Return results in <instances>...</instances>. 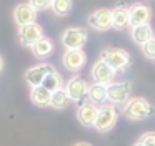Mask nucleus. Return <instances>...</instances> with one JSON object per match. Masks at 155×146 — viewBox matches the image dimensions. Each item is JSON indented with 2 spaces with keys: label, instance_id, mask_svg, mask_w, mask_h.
I'll use <instances>...</instances> for the list:
<instances>
[{
  "label": "nucleus",
  "instance_id": "obj_1",
  "mask_svg": "<svg viewBox=\"0 0 155 146\" xmlns=\"http://www.w3.org/2000/svg\"><path fill=\"white\" fill-rule=\"evenodd\" d=\"M155 113V108L143 96H130L127 103H124V116L134 121H140Z\"/></svg>",
  "mask_w": 155,
  "mask_h": 146
},
{
  "label": "nucleus",
  "instance_id": "obj_2",
  "mask_svg": "<svg viewBox=\"0 0 155 146\" xmlns=\"http://www.w3.org/2000/svg\"><path fill=\"white\" fill-rule=\"evenodd\" d=\"M100 58L104 60L105 63L112 66L115 71H120V70H125L128 65H130V53L124 48H115V46H108L104 52L100 53Z\"/></svg>",
  "mask_w": 155,
  "mask_h": 146
},
{
  "label": "nucleus",
  "instance_id": "obj_3",
  "mask_svg": "<svg viewBox=\"0 0 155 146\" xmlns=\"http://www.w3.org/2000/svg\"><path fill=\"white\" fill-rule=\"evenodd\" d=\"M117 119H118L117 108L114 105H104L98 108V115H97V119H95L94 128L98 133H108L115 126Z\"/></svg>",
  "mask_w": 155,
  "mask_h": 146
},
{
  "label": "nucleus",
  "instance_id": "obj_4",
  "mask_svg": "<svg viewBox=\"0 0 155 146\" xmlns=\"http://www.w3.org/2000/svg\"><path fill=\"white\" fill-rule=\"evenodd\" d=\"M132 96V83L130 81H112L107 85V100L112 105L127 103Z\"/></svg>",
  "mask_w": 155,
  "mask_h": 146
},
{
  "label": "nucleus",
  "instance_id": "obj_5",
  "mask_svg": "<svg viewBox=\"0 0 155 146\" xmlns=\"http://www.w3.org/2000/svg\"><path fill=\"white\" fill-rule=\"evenodd\" d=\"M88 40V33L85 28L80 27H72L67 28L62 33V43L67 50H74V48H84V45Z\"/></svg>",
  "mask_w": 155,
  "mask_h": 146
},
{
  "label": "nucleus",
  "instance_id": "obj_6",
  "mask_svg": "<svg viewBox=\"0 0 155 146\" xmlns=\"http://www.w3.org/2000/svg\"><path fill=\"white\" fill-rule=\"evenodd\" d=\"M88 83L82 76H72L65 85V91H67L70 101H82L88 93Z\"/></svg>",
  "mask_w": 155,
  "mask_h": 146
},
{
  "label": "nucleus",
  "instance_id": "obj_7",
  "mask_svg": "<svg viewBox=\"0 0 155 146\" xmlns=\"http://www.w3.org/2000/svg\"><path fill=\"white\" fill-rule=\"evenodd\" d=\"M17 36H18V42H20L22 45L32 46L38 38H42V36H44V30H42V27L38 25L37 22L27 23V25L18 27V35Z\"/></svg>",
  "mask_w": 155,
  "mask_h": 146
},
{
  "label": "nucleus",
  "instance_id": "obj_8",
  "mask_svg": "<svg viewBox=\"0 0 155 146\" xmlns=\"http://www.w3.org/2000/svg\"><path fill=\"white\" fill-rule=\"evenodd\" d=\"M85 62H87V55L82 48H74V50H65L64 56H62V63L67 70L70 71H78L84 68Z\"/></svg>",
  "mask_w": 155,
  "mask_h": 146
},
{
  "label": "nucleus",
  "instance_id": "obj_9",
  "mask_svg": "<svg viewBox=\"0 0 155 146\" xmlns=\"http://www.w3.org/2000/svg\"><path fill=\"white\" fill-rule=\"evenodd\" d=\"M88 25L98 32L112 28V10L110 8H98L88 17Z\"/></svg>",
  "mask_w": 155,
  "mask_h": 146
},
{
  "label": "nucleus",
  "instance_id": "obj_10",
  "mask_svg": "<svg viewBox=\"0 0 155 146\" xmlns=\"http://www.w3.org/2000/svg\"><path fill=\"white\" fill-rule=\"evenodd\" d=\"M90 73H92V78H94L95 83H104V85L112 83L114 78H115V70L112 68L108 63H105L102 58L94 63Z\"/></svg>",
  "mask_w": 155,
  "mask_h": 146
},
{
  "label": "nucleus",
  "instance_id": "obj_11",
  "mask_svg": "<svg viewBox=\"0 0 155 146\" xmlns=\"http://www.w3.org/2000/svg\"><path fill=\"white\" fill-rule=\"evenodd\" d=\"M128 17H130V27L145 25L152 20V10L143 3H134L128 7Z\"/></svg>",
  "mask_w": 155,
  "mask_h": 146
},
{
  "label": "nucleus",
  "instance_id": "obj_12",
  "mask_svg": "<svg viewBox=\"0 0 155 146\" xmlns=\"http://www.w3.org/2000/svg\"><path fill=\"white\" fill-rule=\"evenodd\" d=\"M98 108L100 106L95 105L94 101H84L77 110V119L82 123L84 126H94L95 125V119H97V115H98Z\"/></svg>",
  "mask_w": 155,
  "mask_h": 146
},
{
  "label": "nucleus",
  "instance_id": "obj_13",
  "mask_svg": "<svg viewBox=\"0 0 155 146\" xmlns=\"http://www.w3.org/2000/svg\"><path fill=\"white\" fill-rule=\"evenodd\" d=\"M52 70H55V68L50 63L35 65V66H32V68H28L27 71H25V81H27L32 88H34V86H38V85H42L45 75H47L48 71H52Z\"/></svg>",
  "mask_w": 155,
  "mask_h": 146
},
{
  "label": "nucleus",
  "instance_id": "obj_14",
  "mask_svg": "<svg viewBox=\"0 0 155 146\" xmlns=\"http://www.w3.org/2000/svg\"><path fill=\"white\" fill-rule=\"evenodd\" d=\"M14 18L18 27L27 25V23H34L35 18H37V10L30 3H18L14 10Z\"/></svg>",
  "mask_w": 155,
  "mask_h": 146
},
{
  "label": "nucleus",
  "instance_id": "obj_15",
  "mask_svg": "<svg viewBox=\"0 0 155 146\" xmlns=\"http://www.w3.org/2000/svg\"><path fill=\"white\" fill-rule=\"evenodd\" d=\"M130 25V17H128V7L117 5L112 10V28L124 30Z\"/></svg>",
  "mask_w": 155,
  "mask_h": 146
},
{
  "label": "nucleus",
  "instance_id": "obj_16",
  "mask_svg": "<svg viewBox=\"0 0 155 146\" xmlns=\"http://www.w3.org/2000/svg\"><path fill=\"white\" fill-rule=\"evenodd\" d=\"M130 36H132V40H134L135 43H138V45L142 46L143 43H147L148 40L153 38V30H152L150 23H145V25H137V27H132Z\"/></svg>",
  "mask_w": 155,
  "mask_h": 146
},
{
  "label": "nucleus",
  "instance_id": "obj_17",
  "mask_svg": "<svg viewBox=\"0 0 155 146\" xmlns=\"http://www.w3.org/2000/svg\"><path fill=\"white\" fill-rule=\"evenodd\" d=\"M50 98H52V91H48L45 86L38 85L34 86L30 91V100L34 105L40 106V108H45V106H50Z\"/></svg>",
  "mask_w": 155,
  "mask_h": 146
},
{
  "label": "nucleus",
  "instance_id": "obj_18",
  "mask_svg": "<svg viewBox=\"0 0 155 146\" xmlns=\"http://www.w3.org/2000/svg\"><path fill=\"white\" fill-rule=\"evenodd\" d=\"M30 48H32V53H34L35 56L44 58V56H48L54 52V43H52V40L48 38V36H42V38H38Z\"/></svg>",
  "mask_w": 155,
  "mask_h": 146
},
{
  "label": "nucleus",
  "instance_id": "obj_19",
  "mask_svg": "<svg viewBox=\"0 0 155 146\" xmlns=\"http://www.w3.org/2000/svg\"><path fill=\"white\" fill-rule=\"evenodd\" d=\"M88 100L94 101L95 105H102L107 100V85L104 83H92L88 86V93H87Z\"/></svg>",
  "mask_w": 155,
  "mask_h": 146
},
{
  "label": "nucleus",
  "instance_id": "obj_20",
  "mask_svg": "<svg viewBox=\"0 0 155 146\" xmlns=\"http://www.w3.org/2000/svg\"><path fill=\"white\" fill-rule=\"evenodd\" d=\"M42 86H45L48 91L54 93V91H57V90L64 88V78H62V75L58 71L52 70V71H48L47 75H45L44 81H42Z\"/></svg>",
  "mask_w": 155,
  "mask_h": 146
},
{
  "label": "nucleus",
  "instance_id": "obj_21",
  "mask_svg": "<svg viewBox=\"0 0 155 146\" xmlns=\"http://www.w3.org/2000/svg\"><path fill=\"white\" fill-rule=\"evenodd\" d=\"M68 103H70V98H68L65 88H60V90H57V91L52 93V98H50V106H52V108L64 110Z\"/></svg>",
  "mask_w": 155,
  "mask_h": 146
},
{
  "label": "nucleus",
  "instance_id": "obj_22",
  "mask_svg": "<svg viewBox=\"0 0 155 146\" xmlns=\"http://www.w3.org/2000/svg\"><path fill=\"white\" fill-rule=\"evenodd\" d=\"M52 10L57 15H67L72 10V0H54V5H52Z\"/></svg>",
  "mask_w": 155,
  "mask_h": 146
},
{
  "label": "nucleus",
  "instance_id": "obj_23",
  "mask_svg": "<svg viewBox=\"0 0 155 146\" xmlns=\"http://www.w3.org/2000/svg\"><path fill=\"white\" fill-rule=\"evenodd\" d=\"M142 53H143V56H147V58L155 60V36L142 45Z\"/></svg>",
  "mask_w": 155,
  "mask_h": 146
},
{
  "label": "nucleus",
  "instance_id": "obj_24",
  "mask_svg": "<svg viewBox=\"0 0 155 146\" xmlns=\"http://www.w3.org/2000/svg\"><path fill=\"white\" fill-rule=\"evenodd\" d=\"M28 3H30L37 12H44V10H47V8H52L54 0H30Z\"/></svg>",
  "mask_w": 155,
  "mask_h": 146
},
{
  "label": "nucleus",
  "instance_id": "obj_25",
  "mask_svg": "<svg viewBox=\"0 0 155 146\" xmlns=\"http://www.w3.org/2000/svg\"><path fill=\"white\" fill-rule=\"evenodd\" d=\"M138 141H140L142 144H145V146L153 144V143H155V133H153V131H147V133H143V135L140 136V139H138Z\"/></svg>",
  "mask_w": 155,
  "mask_h": 146
},
{
  "label": "nucleus",
  "instance_id": "obj_26",
  "mask_svg": "<svg viewBox=\"0 0 155 146\" xmlns=\"http://www.w3.org/2000/svg\"><path fill=\"white\" fill-rule=\"evenodd\" d=\"M75 146H92L90 143H87V141H80V143H77Z\"/></svg>",
  "mask_w": 155,
  "mask_h": 146
},
{
  "label": "nucleus",
  "instance_id": "obj_27",
  "mask_svg": "<svg viewBox=\"0 0 155 146\" xmlns=\"http://www.w3.org/2000/svg\"><path fill=\"white\" fill-rule=\"evenodd\" d=\"M4 71V58H2V55H0V73Z\"/></svg>",
  "mask_w": 155,
  "mask_h": 146
},
{
  "label": "nucleus",
  "instance_id": "obj_28",
  "mask_svg": "<svg viewBox=\"0 0 155 146\" xmlns=\"http://www.w3.org/2000/svg\"><path fill=\"white\" fill-rule=\"evenodd\" d=\"M134 146H145V144H142V143L140 141H137V143H135V144ZM150 146H155V143H153V144H150Z\"/></svg>",
  "mask_w": 155,
  "mask_h": 146
}]
</instances>
